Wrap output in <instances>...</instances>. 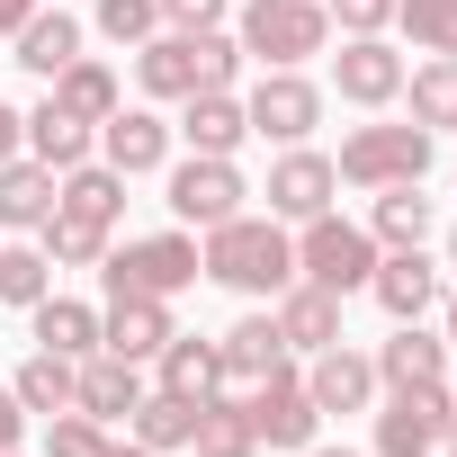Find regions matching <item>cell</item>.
<instances>
[{
  "label": "cell",
  "mask_w": 457,
  "mask_h": 457,
  "mask_svg": "<svg viewBox=\"0 0 457 457\" xmlns=\"http://www.w3.org/2000/svg\"><path fill=\"white\" fill-rule=\"evenodd\" d=\"M197 270L215 278V287H234V296H278L287 278H296V224H278V215H224V224H206L197 234Z\"/></svg>",
  "instance_id": "6da1fadb"
},
{
  "label": "cell",
  "mask_w": 457,
  "mask_h": 457,
  "mask_svg": "<svg viewBox=\"0 0 457 457\" xmlns=\"http://www.w3.org/2000/svg\"><path fill=\"white\" fill-rule=\"evenodd\" d=\"M430 162H439V135H421L412 117H368L332 153L341 188H403V179H430Z\"/></svg>",
  "instance_id": "7a4b0ae2"
},
{
  "label": "cell",
  "mask_w": 457,
  "mask_h": 457,
  "mask_svg": "<svg viewBox=\"0 0 457 457\" xmlns=\"http://www.w3.org/2000/svg\"><path fill=\"white\" fill-rule=\"evenodd\" d=\"M206 270H197V234L188 224H162V234H126V243H108V261H99V287L108 296H188Z\"/></svg>",
  "instance_id": "3957f363"
},
{
  "label": "cell",
  "mask_w": 457,
  "mask_h": 457,
  "mask_svg": "<svg viewBox=\"0 0 457 457\" xmlns=\"http://www.w3.org/2000/svg\"><path fill=\"white\" fill-rule=\"evenodd\" d=\"M234 37L261 72H305L314 54H332V19L323 0H243L234 10Z\"/></svg>",
  "instance_id": "277c9868"
},
{
  "label": "cell",
  "mask_w": 457,
  "mask_h": 457,
  "mask_svg": "<svg viewBox=\"0 0 457 457\" xmlns=\"http://www.w3.org/2000/svg\"><path fill=\"white\" fill-rule=\"evenodd\" d=\"M296 278H305V287H332L341 305L368 296V278H377V234L350 224L341 206L305 215V224H296Z\"/></svg>",
  "instance_id": "5b68a950"
},
{
  "label": "cell",
  "mask_w": 457,
  "mask_h": 457,
  "mask_svg": "<svg viewBox=\"0 0 457 457\" xmlns=\"http://www.w3.org/2000/svg\"><path fill=\"white\" fill-rule=\"evenodd\" d=\"M162 206L188 224V234H206V224H224V215H243L252 206V179H243V162H224V153H170V170H162Z\"/></svg>",
  "instance_id": "8992f818"
},
{
  "label": "cell",
  "mask_w": 457,
  "mask_h": 457,
  "mask_svg": "<svg viewBox=\"0 0 457 457\" xmlns=\"http://www.w3.org/2000/svg\"><path fill=\"white\" fill-rule=\"evenodd\" d=\"M448 421H457L448 377H430V386H395V395H377V457H439Z\"/></svg>",
  "instance_id": "52a82bcc"
},
{
  "label": "cell",
  "mask_w": 457,
  "mask_h": 457,
  "mask_svg": "<svg viewBox=\"0 0 457 457\" xmlns=\"http://www.w3.org/2000/svg\"><path fill=\"white\" fill-rule=\"evenodd\" d=\"M323 108H332V90L305 81V72H261V81L243 90V117H252L261 144H314Z\"/></svg>",
  "instance_id": "ba28073f"
},
{
  "label": "cell",
  "mask_w": 457,
  "mask_h": 457,
  "mask_svg": "<svg viewBox=\"0 0 457 457\" xmlns=\"http://www.w3.org/2000/svg\"><path fill=\"white\" fill-rule=\"evenodd\" d=\"M243 412H252V430H261V448H314L323 439V412H314V395H305V368L287 359V368H270L261 386H243Z\"/></svg>",
  "instance_id": "9c48e42d"
},
{
  "label": "cell",
  "mask_w": 457,
  "mask_h": 457,
  "mask_svg": "<svg viewBox=\"0 0 457 457\" xmlns=\"http://www.w3.org/2000/svg\"><path fill=\"white\" fill-rule=\"evenodd\" d=\"M170 153H179V135H170V117H162L153 99H135V108H117V117L99 126V162L126 170V179H162Z\"/></svg>",
  "instance_id": "30bf717a"
},
{
  "label": "cell",
  "mask_w": 457,
  "mask_h": 457,
  "mask_svg": "<svg viewBox=\"0 0 457 457\" xmlns=\"http://www.w3.org/2000/svg\"><path fill=\"white\" fill-rule=\"evenodd\" d=\"M403 54L386 46V37H341V54H332V90L350 99V108H368V117H386L395 99H403Z\"/></svg>",
  "instance_id": "8fae6325"
},
{
  "label": "cell",
  "mask_w": 457,
  "mask_h": 457,
  "mask_svg": "<svg viewBox=\"0 0 457 457\" xmlns=\"http://www.w3.org/2000/svg\"><path fill=\"white\" fill-rule=\"evenodd\" d=\"M270 215L278 224H305V215H323L332 197H341V170H332V153H314V144H278V162H270Z\"/></svg>",
  "instance_id": "7c38bea8"
},
{
  "label": "cell",
  "mask_w": 457,
  "mask_h": 457,
  "mask_svg": "<svg viewBox=\"0 0 457 457\" xmlns=\"http://www.w3.org/2000/svg\"><path fill=\"white\" fill-rule=\"evenodd\" d=\"M368 296L386 305V323H430V314H439V296H448V278H439V261L412 243V252H377Z\"/></svg>",
  "instance_id": "4fadbf2b"
},
{
  "label": "cell",
  "mask_w": 457,
  "mask_h": 457,
  "mask_svg": "<svg viewBox=\"0 0 457 457\" xmlns=\"http://www.w3.org/2000/svg\"><path fill=\"white\" fill-rule=\"evenodd\" d=\"M305 395H314V412L332 421V412H377V359L368 350H350V341H332V350H314L305 359Z\"/></svg>",
  "instance_id": "5bb4252c"
},
{
  "label": "cell",
  "mask_w": 457,
  "mask_h": 457,
  "mask_svg": "<svg viewBox=\"0 0 457 457\" xmlns=\"http://www.w3.org/2000/svg\"><path fill=\"white\" fill-rule=\"evenodd\" d=\"M170 332H179V323H170V296H108V305H99V350H117V359H135V368H153Z\"/></svg>",
  "instance_id": "9a60e30c"
},
{
  "label": "cell",
  "mask_w": 457,
  "mask_h": 457,
  "mask_svg": "<svg viewBox=\"0 0 457 457\" xmlns=\"http://www.w3.org/2000/svg\"><path fill=\"white\" fill-rule=\"evenodd\" d=\"M270 323H278V341H287L296 359H314V350H332V341H341V296H332V287L287 278V287L270 296Z\"/></svg>",
  "instance_id": "2e32d148"
},
{
  "label": "cell",
  "mask_w": 457,
  "mask_h": 457,
  "mask_svg": "<svg viewBox=\"0 0 457 457\" xmlns=\"http://www.w3.org/2000/svg\"><path fill=\"white\" fill-rule=\"evenodd\" d=\"M188 153H224L234 162L243 144H252V117H243V90H188L179 99V126H170Z\"/></svg>",
  "instance_id": "e0dca14e"
},
{
  "label": "cell",
  "mask_w": 457,
  "mask_h": 457,
  "mask_svg": "<svg viewBox=\"0 0 457 457\" xmlns=\"http://www.w3.org/2000/svg\"><path fill=\"white\" fill-rule=\"evenodd\" d=\"M153 386H162V395H179V403L234 395V386H224V350H215V341H197V332H170V341H162V359H153Z\"/></svg>",
  "instance_id": "ac0fdd59"
},
{
  "label": "cell",
  "mask_w": 457,
  "mask_h": 457,
  "mask_svg": "<svg viewBox=\"0 0 457 457\" xmlns=\"http://www.w3.org/2000/svg\"><path fill=\"white\" fill-rule=\"evenodd\" d=\"M135 90H144L153 108H179V99L197 90V37H179V28L144 37V46H135Z\"/></svg>",
  "instance_id": "d6986e66"
},
{
  "label": "cell",
  "mask_w": 457,
  "mask_h": 457,
  "mask_svg": "<svg viewBox=\"0 0 457 457\" xmlns=\"http://www.w3.org/2000/svg\"><path fill=\"white\" fill-rule=\"evenodd\" d=\"M368 359H377V386L395 395V386H430V377H448V359H457V350H448L430 323H395Z\"/></svg>",
  "instance_id": "ffe728a7"
},
{
  "label": "cell",
  "mask_w": 457,
  "mask_h": 457,
  "mask_svg": "<svg viewBox=\"0 0 457 457\" xmlns=\"http://www.w3.org/2000/svg\"><path fill=\"white\" fill-rule=\"evenodd\" d=\"M135 403H144V368L117 359V350H90V359H81V386H72V412H90V421L117 430Z\"/></svg>",
  "instance_id": "44dd1931"
},
{
  "label": "cell",
  "mask_w": 457,
  "mask_h": 457,
  "mask_svg": "<svg viewBox=\"0 0 457 457\" xmlns=\"http://www.w3.org/2000/svg\"><path fill=\"white\" fill-rule=\"evenodd\" d=\"M81 37H90V19L54 10V0H46V10H37L28 28H10V46H19V63H28L37 81H54L63 63H81Z\"/></svg>",
  "instance_id": "7402d4cb"
},
{
  "label": "cell",
  "mask_w": 457,
  "mask_h": 457,
  "mask_svg": "<svg viewBox=\"0 0 457 457\" xmlns=\"http://www.w3.org/2000/svg\"><path fill=\"white\" fill-rule=\"evenodd\" d=\"M46 99H54L63 117H81V126H108V117L126 108V81H117L99 54H81V63H63V72L46 81Z\"/></svg>",
  "instance_id": "603a6c76"
},
{
  "label": "cell",
  "mask_w": 457,
  "mask_h": 457,
  "mask_svg": "<svg viewBox=\"0 0 457 457\" xmlns=\"http://www.w3.org/2000/svg\"><path fill=\"white\" fill-rule=\"evenodd\" d=\"M215 350H224V386H234V395H243V386H261L270 368H287V359H296V350L278 341V323H270V314H243L234 332H215Z\"/></svg>",
  "instance_id": "cb8c5ba5"
},
{
  "label": "cell",
  "mask_w": 457,
  "mask_h": 457,
  "mask_svg": "<svg viewBox=\"0 0 457 457\" xmlns=\"http://www.w3.org/2000/svg\"><path fill=\"white\" fill-rule=\"evenodd\" d=\"M28 153L63 179V170H81V162H99V126H81V117H63L54 99H37L28 108Z\"/></svg>",
  "instance_id": "d4e9b609"
},
{
  "label": "cell",
  "mask_w": 457,
  "mask_h": 457,
  "mask_svg": "<svg viewBox=\"0 0 457 457\" xmlns=\"http://www.w3.org/2000/svg\"><path fill=\"white\" fill-rule=\"evenodd\" d=\"M377 206H368V234H377V252H412V243H430V224H439V206L421 197V179H403V188H368Z\"/></svg>",
  "instance_id": "484cf974"
},
{
  "label": "cell",
  "mask_w": 457,
  "mask_h": 457,
  "mask_svg": "<svg viewBox=\"0 0 457 457\" xmlns=\"http://www.w3.org/2000/svg\"><path fill=\"white\" fill-rule=\"evenodd\" d=\"M46 215H54V170H46L37 153L0 162V234H37Z\"/></svg>",
  "instance_id": "4316f807"
},
{
  "label": "cell",
  "mask_w": 457,
  "mask_h": 457,
  "mask_svg": "<svg viewBox=\"0 0 457 457\" xmlns=\"http://www.w3.org/2000/svg\"><path fill=\"white\" fill-rule=\"evenodd\" d=\"M28 332H37V350H54V359H90V350H99V305H81V296H37V305H28Z\"/></svg>",
  "instance_id": "83f0119b"
},
{
  "label": "cell",
  "mask_w": 457,
  "mask_h": 457,
  "mask_svg": "<svg viewBox=\"0 0 457 457\" xmlns=\"http://www.w3.org/2000/svg\"><path fill=\"white\" fill-rule=\"evenodd\" d=\"M72 386H81V359H54V350H28L19 368H10V395H19V412L37 421H54V412H72Z\"/></svg>",
  "instance_id": "f1b7e54d"
},
{
  "label": "cell",
  "mask_w": 457,
  "mask_h": 457,
  "mask_svg": "<svg viewBox=\"0 0 457 457\" xmlns=\"http://www.w3.org/2000/svg\"><path fill=\"white\" fill-rule=\"evenodd\" d=\"M403 108L421 135H457V54H421L403 72Z\"/></svg>",
  "instance_id": "f546056e"
},
{
  "label": "cell",
  "mask_w": 457,
  "mask_h": 457,
  "mask_svg": "<svg viewBox=\"0 0 457 457\" xmlns=\"http://www.w3.org/2000/svg\"><path fill=\"white\" fill-rule=\"evenodd\" d=\"M54 206H63V215H81V224H108V234H117V215H126V170L81 162V170H63V179H54Z\"/></svg>",
  "instance_id": "4dcf8cb0"
},
{
  "label": "cell",
  "mask_w": 457,
  "mask_h": 457,
  "mask_svg": "<svg viewBox=\"0 0 457 457\" xmlns=\"http://www.w3.org/2000/svg\"><path fill=\"white\" fill-rule=\"evenodd\" d=\"M188 448H197V457H261V430H252L243 395H206V403H197V430H188Z\"/></svg>",
  "instance_id": "1f68e13d"
},
{
  "label": "cell",
  "mask_w": 457,
  "mask_h": 457,
  "mask_svg": "<svg viewBox=\"0 0 457 457\" xmlns=\"http://www.w3.org/2000/svg\"><path fill=\"white\" fill-rule=\"evenodd\" d=\"M126 430H135V448H153V457H179V448H188V430H197V403H179V395L144 386V403L126 412Z\"/></svg>",
  "instance_id": "d6a6232c"
},
{
  "label": "cell",
  "mask_w": 457,
  "mask_h": 457,
  "mask_svg": "<svg viewBox=\"0 0 457 457\" xmlns=\"http://www.w3.org/2000/svg\"><path fill=\"white\" fill-rule=\"evenodd\" d=\"M108 243H117L108 224H81V215H63V206L37 224V252H46L54 270H99V261H108Z\"/></svg>",
  "instance_id": "836d02e7"
},
{
  "label": "cell",
  "mask_w": 457,
  "mask_h": 457,
  "mask_svg": "<svg viewBox=\"0 0 457 457\" xmlns=\"http://www.w3.org/2000/svg\"><path fill=\"white\" fill-rule=\"evenodd\" d=\"M37 296H54V261L37 252V234H10V243H0V305L28 314Z\"/></svg>",
  "instance_id": "e575fe53"
},
{
  "label": "cell",
  "mask_w": 457,
  "mask_h": 457,
  "mask_svg": "<svg viewBox=\"0 0 457 457\" xmlns=\"http://www.w3.org/2000/svg\"><path fill=\"white\" fill-rule=\"evenodd\" d=\"M395 28L412 37V54H457V0H395Z\"/></svg>",
  "instance_id": "d590c367"
},
{
  "label": "cell",
  "mask_w": 457,
  "mask_h": 457,
  "mask_svg": "<svg viewBox=\"0 0 457 457\" xmlns=\"http://www.w3.org/2000/svg\"><path fill=\"white\" fill-rule=\"evenodd\" d=\"M90 28L108 37V46H144V37H162V0H90Z\"/></svg>",
  "instance_id": "8d00e7d4"
},
{
  "label": "cell",
  "mask_w": 457,
  "mask_h": 457,
  "mask_svg": "<svg viewBox=\"0 0 457 457\" xmlns=\"http://www.w3.org/2000/svg\"><path fill=\"white\" fill-rule=\"evenodd\" d=\"M108 448H117V430L90 421V412H54L46 421V457H108Z\"/></svg>",
  "instance_id": "74e56055"
},
{
  "label": "cell",
  "mask_w": 457,
  "mask_h": 457,
  "mask_svg": "<svg viewBox=\"0 0 457 457\" xmlns=\"http://www.w3.org/2000/svg\"><path fill=\"white\" fill-rule=\"evenodd\" d=\"M323 19H332L341 37H386V28H395V0H323Z\"/></svg>",
  "instance_id": "f35d334b"
},
{
  "label": "cell",
  "mask_w": 457,
  "mask_h": 457,
  "mask_svg": "<svg viewBox=\"0 0 457 457\" xmlns=\"http://www.w3.org/2000/svg\"><path fill=\"white\" fill-rule=\"evenodd\" d=\"M224 19H234V0H162V28H179V37L224 28Z\"/></svg>",
  "instance_id": "ab89813d"
},
{
  "label": "cell",
  "mask_w": 457,
  "mask_h": 457,
  "mask_svg": "<svg viewBox=\"0 0 457 457\" xmlns=\"http://www.w3.org/2000/svg\"><path fill=\"white\" fill-rule=\"evenodd\" d=\"M28 439V412H19V395H10V377H0V448H19Z\"/></svg>",
  "instance_id": "60d3db41"
},
{
  "label": "cell",
  "mask_w": 457,
  "mask_h": 457,
  "mask_svg": "<svg viewBox=\"0 0 457 457\" xmlns=\"http://www.w3.org/2000/svg\"><path fill=\"white\" fill-rule=\"evenodd\" d=\"M19 153H28V117L0 99V162H19Z\"/></svg>",
  "instance_id": "b9f144b4"
},
{
  "label": "cell",
  "mask_w": 457,
  "mask_h": 457,
  "mask_svg": "<svg viewBox=\"0 0 457 457\" xmlns=\"http://www.w3.org/2000/svg\"><path fill=\"white\" fill-rule=\"evenodd\" d=\"M37 10H46V0H0V37H10V28H28Z\"/></svg>",
  "instance_id": "7bdbcfd3"
},
{
  "label": "cell",
  "mask_w": 457,
  "mask_h": 457,
  "mask_svg": "<svg viewBox=\"0 0 457 457\" xmlns=\"http://www.w3.org/2000/svg\"><path fill=\"white\" fill-rule=\"evenodd\" d=\"M439 341L457 350V296H439Z\"/></svg>",
  "instance_id": "ee69618b"
},
{
  "label": "cell",
  "mask_w": 457,
  "mask_h": 457,
  "mask_svg": "<svg viewBox=\"0 0 457 457\" xmlns=\"http://www.w3.org/2000/svg\"><path fill=\"white\" fill-rule=\"evenodd\" d=\"M439 270H457V224H448V243H439Z\"/></svg>",
  "instance_id": "f6af8a7d"
},
{
  "label": "cell",
  "mask_w": 457,
  "mask_h": 457,
  "mask_svg": "<svg viewBox=\"0 0 457 457\" xmlns=\"http://www.w3.org/2000/svg\"><path fill=\"white\" fill-rule=\"evenodd\" d=\"M296 457H359V448H323V439H314V448H296Z\"/></svg>",
  "instance_id": "bcb514c9"
},
{
  "label": "cell",
  "mask_w": 457,
  "mask_h": 457,
  "mask_svg": "<svg viewBox=\"0 0 457 457\" xmlns=\"http://www.w3.org/2000/svg\"><path fill=\"white\" fill-rule=\"evenodd\" d=\"M108 457H153V448H135V439H117V448H108Z\"/></svg>",
  "instance_id": "7dc6e473"
},
{
  "label": "cell",
  "mask_w": 457,
  "mask_h": 457,
  "mask_svg": "<svg viewBox=\"0 0 457 457\" xmlns=\"http://www.w3.org/2000/svg\"><path fill=\"white\" fill-rule=\"evenodd\" d=\"M439 448H457V421H448V439H439Z\"/></svg>",
  "instance_id": "c3c4849f"
},
{
  "label": "cell",
  "mask_w": 457,
  "mask_h": 457,
  "mask_svg": "<svg viewBox=\"0 0 457 457\" xmlns=\"http://www.w3.org/2000/svg\"><path fill=\"white\" fill-rule=\"evenodd\" d=\"M0 457H19V448H0Z\"/></svg>",
  "instance_id": "681fc988"
},
{
  "label": "cell",
  "mask_w": 457,
  "mask_h": 457,
  "mask_svg": "<svg viewBox=\"0 0 457 457\" xmlns=\"http://www.w3.org/2000/svg\"><path fill=\"white\" fill-rule=\"evenodd\" d=\"M448 395H457V377H448Z\"/></svg>",
  "instance_id": "f907efd6"
}]
</instances>
